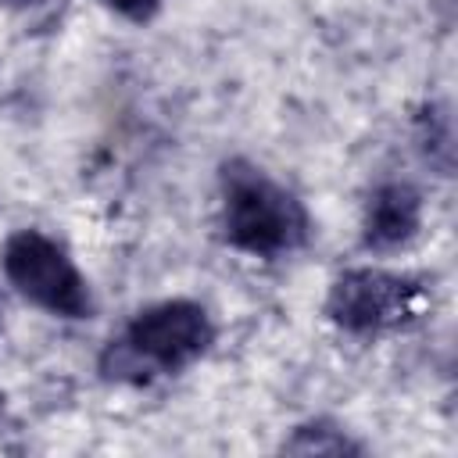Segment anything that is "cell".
Returning a JSON list of instances; mask_svg holds the SVG:
<instances>
[{
	"mask_svg": "<svg viewBox=\"0 0 458 458\" xmlns=\"http://www.w3.org/2000/svg\"><path fill=\"white\" fill-rule=\"evenodd\" d=\"M215 344V322L204 304L172 297L140 308L122 333L104 347L100 372L107 379L150 383L157 376H175L200 361Z\"/></svg>",
	"mask_w": 458,
	"mask_h": 458,
	"instance_id": "cell-1",
	"label": "cell"
},
{
	"mask_svg": "<svg viewBox=\"0 0 458 458\" xmlns=\"http://www.w3.org/2000/svg\"><path fill=\"white\" fill-rule=\"evenodd\" d=\"M222 190V236L229 247L250 258H283L304 247L311 233V218L293 190L276 182L265 168L233 157L218 172Z\"/></svg>",
	"mask_w": 458,
	"mask_h": 458,
	"instance_id": "cell-2",
	"label": "cell"
},
{
	"mask_svg": "<svg viewBox=\"0 0 458 458\" xmlns=\"http://www.w3.org/2000/svg\"><path fill=\"white\" fill-rule=\"evenodd\" d=\"M0 265H4L7 283L29 304H36L57 318H72V322L93 315L89 283L54 236H47L39 229H18L4 243Z\"/></svg>",
	"mask_w": 458,
	"mask_h": 458,
	"instance_id": "cell-3",
	"label": "cell"
},
{
	"mask_svg": "<svg viewBox=\"0 0 458 458\" xmlns=\"http://www.w3.org/2000/svg\"><path fill=\"white\" fill-rule=\"evenodd\" d=\"M422 283L408 272H390L376 265L347 268L333 279L326 293V315L333 326L354 336H379L419 318Z\"/></svg>",
	"mask_w": 458,
	"mask_h": 458,
	"instance_id": "cell-4",
	"label": "cell"
},
{
	"mask_svg": "<svg viewBox=\"0 0 458 458\" xmlns=\"http://www.w3.org/2000/svg\"><path fill=\"white\" fill-rule=\"evenodd\" d=\"M422 225V193L404 179H386L372 186L361 208V247L386 254L415 240Z\"/></svg>",
	"mask_w": 458,
	"mask_h": 458,
	"instance_id": "cell-5",
	"label": "cell"
},
{
	"mask_svg": "<svg viewBox=\"0 0 458 458\" xmlns=\"http://www.w3.org/2000/svg\"><path fill=\"white\" fill-rule=\"evenodd\" d=\"M283 451H297V454H358L361 444L351 440L340 426L326 422V419H315V422H304L293 429L290 440H283Z\"/></svg>",
	"mask_w": 458,
	"mask_h": 458,
	"instance_id": "cell-6",
	"label": "cell"
},
{
	"mask_svg": "<svg viewBox=\"0 0 458 458\" xmlns=\"http://www.w3.org/2000/svg\"><path fill=\"white\" fill-rule=\"evenodd\" d=\"M97 4L107 7V11H114L118 18H125L132 25H147L161 11V0H97Z\"/></svg>",
	"mask_w": 458,
	"mask_h": 458,
	"instance_id": "cell-7",
	"label": "cell"
},
{
	"mask_svg": "<svg viewBox=\"0 0 458 458\" xmlns=\"http://www.w3.org/2000/svg\"><path fill=\"white\" fill-rule=\"evenodd\" d=\"M4 7H36V4H43V0H0Z\"/></svg>",
	"mask_w": 458,
	"mask_h": 458,
	"instance_id": "cell-8",
	"label": "cell"
}]
</instances>
